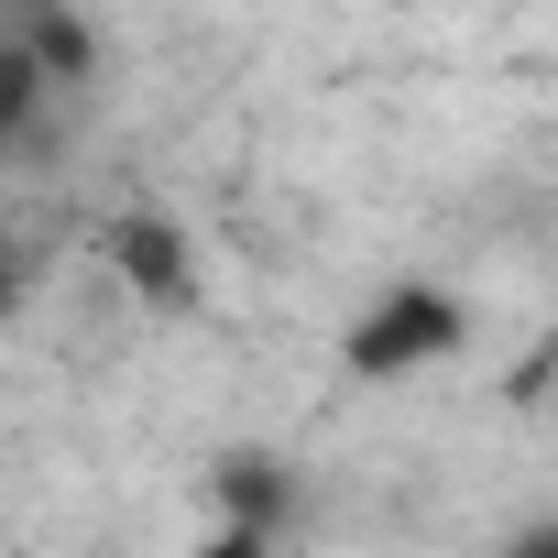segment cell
Instances as JSON below:
<instances>
[{
    "instance_id": "obj_1",
    "label": "cell",
    "mask_w": 558,
    "mask_h": 558,
    "mask_svg": "<svg viewBox=\"0 0 558 558\" xmlns=\"http://www.w3.org/2000/svg\"><path fill=\"white\" fill-rule=\"evenodd\" d=\"M449 351H471V307L438 286V274H395V286L340 329V373L351 384H416Z\"/></svg>"
},
{
    "instance_id": "obj_2",
    "label": "cell",
    "mask_w": 558,
    "mask_h": 558,
    "mask_svg": "<svg viewBox=\"0 0 558 558\" xmlns=\"http://www.w3.org/2000/svg\"><path fill=\"white\" fill-rule=\"evenodd\" d=\"M110 274L143 296V307H197V241L165 219V208H132L110 230Z\"/></svg>"
},
{
    "instance_id": "obj_3",
    "label": "cell",
    "mask_w": 558,
    "mask_h": 558,
    "mask_svg": "<svg viewBox=\"0 0 558 558\" xmlns=\"http://www.w3.org/2000/svg\"><path fill=\"white\" fill-rule=\"evenodd\" d=\"M208 504H219V525H241V536H286V514H296V471L274 460V449H230V460L208 471Z\"/></svg>"
},
{
    "instance_id": "obj_4",
    "label": "cell",
    "mask_w": 558,
    "mask_h": 558,
    "mask_svg": "<svg viewBox=\"0 0 558 558\" xmlns=\"http://www.w3.org/2000/svg\"><path fill=\"white\" fill-rule=\"evenodd\" d=\"M12 45L45 66V88H56V99L99 77V23H88V12H23V23H12Z\"/></svg>"
},
{
    "instance_id": "obj_5",
    "label": "cell",
    "mask_w": 558,
    "mask_h": 558,
    "mask_svg": "<svg viewBox=\"0 0 558 558\" xmlns=\"http://www.w3.org/2000/svg\"><path fill=\"white\" fill-rule=\"evenodd\" d=\"M56 121V88H45V66L12 45V34H0V154H12V143H34Z\"/></svg>"
},
{
    "instance_id": "obj_6",
    "label": "cell",
    "mask_w": 558,
    "mask_h": 558,
    "mask_svg": "<svg viewBox=\"0 0 558 558\" xmlns=\"http://www.w3.org/2000/svg\"><path fill=\"white\" fill-rule=\"evenodd\" d=\"M186 558H274V536H241V525H208Z\"/></svg>"
},
{
    "instance_id": "obj_7",
    "label": "cell",
    "mask_w": 558,
    "mask_h": 558,
    "mask_svg": "<svg viewBox=\"0 0 558 558\" xmlns=\"http://www.w3.org/2000/svg\"><path fill=\"white\" fill-rule=\"evenodd\" d=\"M504 558H558V514H525V525L504 536Z\"/></svg>"
},
{
    "instance_id": "obj_8",
    "label": "cell",
    "mask_w": 558,
    "mask_h": 558,
    "mask_svg": "<svg viewBox=\"0 0 558 558\" xmlns=\"http://www.w3.org/2000/svg\"><path fill=\"white\" fill-rule=\"evenodd\" d=\"M12 286H23V263H12V252H0V307H12Z\"/></svg>"
}]
</instances>
